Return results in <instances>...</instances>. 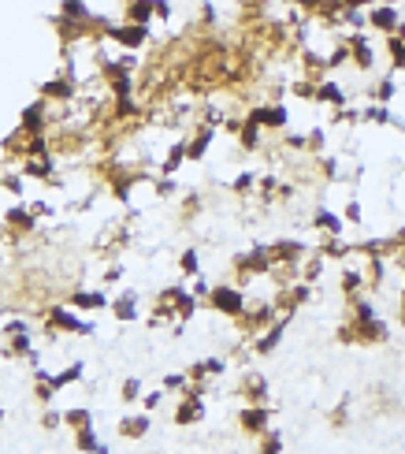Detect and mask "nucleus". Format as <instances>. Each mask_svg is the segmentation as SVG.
Wrapping results in <instances>:
<instances>
[{
    "label": "nucleus",
    "instance_id": "44",
    "mask_svg": "<svg viewBox=\"0 0 405 454\" xmlns=\"http://www.w3.org/2000/svg\"><path fill=\"white\" fill-rule=\"evenodd\" d=\"M60 425H63V413L48 406V410L41 413V428H48V432H53V428H60Z\"/></svg>",
    "mask_w": 405,
    "mask_h": 454
},
{
    "label": "nucleus",
    "instance_id": "21",
    "mask_svg": "<svg viewBox=\"0 0 405 454\" xmlns=\"http://www.w3.org/2000/svg\"><path fill=\"white\" fill-rule=\"evenodd\" d=\"M309 227L320 235H346V216H338L331 213V208H313V216H309Z\"/></svg>",
    "mask_w": 405,
    "mask_h": 454
},
{
    "label": "nucleus",
    "instance_id": "38",
    "mask_svg": "<svg viewBox=\"0 0 405 454\" xmlns=\"http://www.w3.org/2000/svg\"><path fill=\"white\" fill-rule=\"evenodd\" d=\"M328 138H331V127H313L309 131V153H323L328 149Z\"/></svg>",
    "mask_w": 405,
    "mask_h": 454
},
{
    "label": "nucleus",
    "instance_id": "47",
    "mask_svg": "<svg viewBox=\"0 0 405 454\" xmlns=\"http://www.w3.org/2000/svg\"><path fill=\"white\" fill-rule=\"evenodd\" d=\"M342 4H346V8H364V11H368L372 4H379V0H342Z\"/></svg>",
    "mask_w": 405,
    "mask_h": 454
},
{
    "label": "nucleus",
    "instance_id": "51",
    "mask_svg": "<svg viewBox=\"0 0 405 454\" xmlns=\"http://www.w3.org/2000/svg\"><path fill=\"white\" fill-rule=\"evenodd\" d=\"M401 287H405V261H401Z\"/></svg>",
    "mask_w": 405,
    "mask_h": 454
},
{
    "label": "nucleus",
    "instance_id": "3",
    "mask_svg": "<svg viewBox=\"0 0 405 454\" xmlns=\"http://www.w3.org/2000/svg\"><path fill=\"white\" fill-rule=\"evenodd\" d=\"M246 120L261 123L268 134H283L290 127V108L283 101H253V105H246Z\"/></svg>",
    "mask_w": 405,
    "mask_h": 454
},
{
    "label": "nucleus",
    "instance_id": "30",
    "mask_svg": "<svg viewBox=\"0 0 405 454\" xmlns=\"http://www.w3.org/2000/svg\"><path fill=\"white\" fill-rule=\"evenodd\" d=\"M75 447H78V450H108V443H104V440H97L93 425L75 428Z\"/></svg>",
    "mask_w": 405,
    "mask_h": 454
},
{
    "label": "nucleus",
    "instance_id": "35",
    "mask_svg": "<svg viewBox=\"0 0 405 454\" xmlns=\"http://www.w3.org/2000/svg\"><path fill=\"white\" fill-rule=\"evenodd\" d=\"M256 450H261V454H283V450H286V440H283V432L268 428V432L261 435V443H256Z\"/></svg>",
    "mask_w": 405,
    "mask_h": 454
},
{
    "label": "nucleus",
    "instance_id": "29",
    "mask_svg": "<svg viewBox=\"0 0 405 454\" xmlns=\"http://www.w3.org/2000/svg\"><path fill=\"white\" fill-rule=\"evenodd\" d=\"M394 93H398L394 75H383V78H376V83L368 86V97H372V101H379V105H391V101H394Z\"/></svg>",
    "mask_w": 405,
    "mask_h": 454
},
{
    "label": "nucleus",
    "instance_id": "16",
    "mask_svg": "<svg viewBox=\"0 0 405 454\" xmlns=\"http://www.w3.org/2000/svg\"><path fill=\"white\" fill-rule=\"evenodd\" d=\"M338 290H342L346 298H357L368 290V265H350L342 261V283H338Z\"/></svg>",
    "mask_w": 405,
    "mask_h": 454
},
{
    "label": "nucleus",
    "instance_id": "24",
    "mask_svg": "<svg viewBox=\"0 0 405 454\" xmlns=\"http://www.w3.org/2000/svg\"><path fill=\"white\" fill-rule=\"evenodd\" d=\"M86 376V361H71L68 369H60V372H48L45 369V380L56 387V391H63V387H71V384H78Z\"/></svg>",
    "mask_w": 405,
    "mask_h": 454
},
{
    "label": "nucleus",
    "instance_id": "39",
    "mask_svg": "<svg viewBox=\"0 0 405 454\" xmlns=\"http://www.w3.org/2000/svg\"><path fill=\"white\" fill-rule=\"evenodd\" d=\"M160 384H164V391H179V395H183V391H186V387H190L193 380L186 376V372H168V376L160 380Z\"/></svg>",
    "mask_w": 405,
    "mask_h": 454
},
{
    "label": "nucleus",
    "instance_id": "17",
    "mask_svg": "<svg viewBox=\"0 0 405 454\" xmlns=\"http://www.w3.org/2000/svg\"><path fill=\"white\" fill-rule=\"evenodd\" d=\"M227 369H231V361H227V358H198V361L186 369V376L193 384H208V380H220Z\"/></svg>",
    "mask_w": 405,
    "mask_h": 454
},
{
    "label": "nucleus",
    "instance_id": "22",
    "mask_svg": "<svg viewBox=\"0 0 405 454\" xmlns=\"http://www.w3.org/2000/svg\"><path fill=\"white\" fill-rule=\"evenodd\" d=\"M238 395H242V402H268V380H264V372H242Z\"/></svg>",
    "mask_w": 405,
    "mask_h": 454
},
{
    "label": "nucleus",
    "instance_id": "25",
    "mask_svg": "<svg viewBox=\"0 0 405 454\" xmlns=\"http://www.w3.org/2000/svg\"><path fill=\"white\" fill-rule=\"evenodd\" d=\"M383 53L391 56V68H387V75H401L405 71V38L387 34L383 38Z\"/></svg>",
    "mask_w": 405,
    "mask_h": 454
},
{
    "label": "nucleus",
    "instance_id": "31",
    "mask_svg": "<svg viewBox=\"0 0 405 454\" xmlns=\"http://www.w3.org/2000/svg\"><path fill=\"white\" fill-rule=\"evenodd\" d=\"M153 194H156V198H179V179H175V175H153Z\"/></svg>",
    "mask_w": 405,
    "mask_h": 454
},
{
    "label": "nucleus",
    "instance_id": "41",
    "mask_svg": "<svg viewBox=\"0 0 405 454\" xmlns=\"http://www.w3.org/2000/svg\"><path fill=\"white\" fill-rule=\"evenodd\" d=\"M342 216H346V223L361 227V223H364V208H361V201H357V198H350L346 208H342Z\"/></svg>",
    "mask_w": 405,
    "mask_h": 454
},
{
    "label": "nucleus",
    "instance_id": "9",
    "mask_svg": "<svg viewBox=\"0 0 405 454\" xmlns=\"http://www.w3.org/2000/svg\"><path fill=\"white\" fill-rule=\"evenodd\" d=\"M108 302H112V295L101 290V287H75L68 295V305L78 310V313H104Z\"/></svg>",
    "mask_w": 405,
    "mask_h": 454
},
{
    "label": "nucleus",
    "instance_id": "46",
    "mask_svg": "<svg viewBox=\"0 0 405 454\" xmlns=\"http://www.w3.org/2000/svg\"><path fill=\"white\" fill-rule=\"evenodd\" d=\"M156 19H160V23L171 19V0H156Z\"/></svg>",
    "mask_w": 405,
    "mask_h": 454
},
{
    "label": "nucleus",
    "instance_id": "15",
    "mask_svg": "<svg viewBox=\"0 0 405 454\" xmlns=\"http://www.w3.org/2000/svg\"><path fill=\"white\" fill-rule=\"evenodd\" d=\"M401 23V15H398V4H372L368 8V30H376V34H394Z\"/></svg>",
    "mask_w": 405,
    "mask_h": 454
},
{
    "label": "nucleus",
    "instance_id": "49",
    "mask_svg": "<svg viewBox=\"0 0 405 454\" xmlns=\"http://www.w3.org/2000/svg\"><path fill=\"white\" fill-rule=\"evenodd\" d=\"M394 34H398V38H405V19L398 23V30H394Z\"/></svg>",
    "mask_w": 405,
    "mask_h": 454
},
{
    "label": "nucleus",
    "instance_id": "20",
    "mask_svg": "<svg viewBox=\"0 0 405 454\" xmlns=\"http://www.w3.org/2000/svg\"><path fill=\"white\" fill-rule=\"evenodd\" d=\"M264 127L261 123H253V120H242V127H238V134H234V142H238V149L242 153H261L264 149Z\"/></svg>",
    "mask_w": 405,
    "mask_h": 454
},
{
    "label": "nucleus",
    "instance_id": "7",
    "mask_svg": "<svg viewBox=\"0 0 405 454\" xmlns=\"http://www.w3.org/2000/svg\"><path fill=\"white\" fill-rule=\"evenodd\" d=\"M268 246H271V257H275V268H301L305 253H313V246L301 242V238H275Z\"/></svg>",
    "mask_w": 405,
    "mask_h": 454
},
{
    "label": "nucleus",
    "instance_id": "43",
    "mask_svg": "<svg viewBox=\"0 0 405 454\" xmlns=\"http://www.w3.org/2000/svg\"><path fill=\"white\" fill-rule=\"evenodd\" d=\"M190 290H193V295H198V298L205 302V298H208V290H212V283L205 280V272H198V275H193V283H190Z\"/></svg>",
    "mask_w": 405,
    "mask_h": 454
},
{
    "label": "nucleus",
    "instance_id": "18",
    "mask_svg": "<svg viewBox=\"0 0 405 454\" xmlns=\"http://www.w3.org/2000/svg\"><path fill=\"white\" fill-rule=\"evenodd\" d=\"M108 310H112V317H116L119 324H134L141 317V310H138V290H119V295H112Z\"/></svg>",
    "mask_w": 405,
    "mask_h": 454
},
{
    "label": "nucleus",
    "instance_id": "5",
    "mask_svg": "<svg viewBox=\"0 0 405 454\" xmlns=\"http://www.w3.org/2000/svg\"><path fill=\"white\" fill-rule=\"evenodd\" d=\"M290 320H294V313H279V317L268 324V328H261V332L249 339V354H253V358H268V354L279 350L283 335H286V328H290Z\"/></svg>",
    "mask_w": 405,
    "mask_h": 454
},
{
    "label": "nucleus",
    "instance_id": "33",
    "mask_svg": "<svg viewBox=\"0 0 405 454\" xmlns=\"http://www.w3.org/2000/svg\"><path fill=\"white\" fill-rule=\"evenodd\" d=\"M63 425H68V428H86V425H93V410H90V406H71V410H63Z\"/></svg>",
    "mask_w": 405,
    "mask_h": 454
},
{
    "label": "nucleus",
    "instance_id": "23",
    "mask_svg": "<svg viewBox=\"0 0 405 454\" xmlns=\"http://www.w3.org/2000/svg\"><path fill=\"white\" fill-rule=\"evenodd\" d=\"M123 19L138 23V26H149L156 19V0H126V4H123Z\"/></svg>",
    "mask_w": 405,
    "mask_h": 454
},
{
    "label": "nucleus",
    "instance_id": "45",
    "mask_svg": "<svg viewBox=\"0 0 405 454\" xmlns=\"http://www.w3.org/2000/svg\"><path fill=\"white\" fill-rule=\"evenodd\" d=\"M123 275H126V268H123V265H108V268H104V287H116V283L123 280Z\"/></svg>",
    "mask_w": 405,
    "mask_h": 454
},
{
    "label": "nucleus",
    "instance_id": "10",
    "mask_svg": "<svg viewBox=\"0 0 405 454\" xmlns=\"http://www.w3.org/2000/svg\"><path fill=\"white\" fill-rule=\"evenodd\" d=\"M350 324V320H346ZM350 332H353V343H361V347H376V343H387L391 339V324H387L379 313L376 317H368L361 324H350Z\"/></svg>",
    "mask_w": 405,
    "mask_h": 454
},
{
    "label": "nucleus",
    "instance_id": "26",
    "mask_svg": "<svg viewBox=\"0 0 405 454\" xmlns=\"http://www.w3.org/2000/svg\"><path fill=\"white\" fill-rule=\"evenodd\" d=\"M361 123H379V127H391V123H394V112H391V105L368 101V105L361 108Z\"/></svg>",
    "mask_w": 405,
    "mask_h": 454
},
{
    "label": "nucleus",
    "instance_id": "36",
    "mask_svg": "<svg viewBox=\"0 0 405 454\" xmlns=\"http://www.w3.org/2000/svg\"><path fill=\"white\" fill-rule=\"evenodd\" d=\"M141 391H145V384H141V376H126V380H123V387H119V398L126 402V406H138V398H141Z\"/></svg>",
    "mask_w": 405,
    "mask_h": 454
},
{
    "label": "nucleus",
    "instance_id": "12",
    "mask_svg": "<svg viewBox=\"0 0 405 454\" xmlns=\"http://www.w3.org/2000/svg\"><path fill=\"white\" fill-rule=\"evenodd\" d=\"M75 93H78V78H71L68 71H60L56 78L41 83V97H45V101H53V105H68V101H75Z\"/></svg>",
    "mask_w": 405,
    "mask_h": 454
},
{
    "label": "nucleus",
    "instance_id": "37",
    "mask_svg": "<svg viewBox=\"0 0 405 454\" xmlns=\"http://www.w3.org/2000/svg\"><path fill=\"white\" fill-rule=\"evenodd\" d=\"M279 145L290 153H309V134H279Z\"/></svg>",
    "mask_w": 405,
    "mask_h": 454
},
{
    "label": "nucleus",
    "instance_id": "6",
    "mask_svg": "<svg viewBox=\"0 0 405 454\" xmlns=\"http://www.w3.org/2000/svg\"><path fill=\"white\" fill-rule=\"evenodd\" d=\"M271 413H275V406H264V402H246V406L238 410V428L246 432V435H261L271 428Z\"/></svg>",
    "mask_w": 405,
    "mask_h": 454
},
{
    "label": "nucleus",
    "instance_id": "27",
    "mask_svg": "<svg viewBox=\"0 0 405 454\" xmlns=\"http://www.w3.org/2000/svg\"><path fill=\"white\" fill-rule=\"evenodd\" d=\"M60 19H68V23H86L90 26V4H86V0H63V4H60Z\"/></svg>",
    "mask_w": 405,
    "mask_h": 454
},
{
    "label": "nucleus",
    "instance_id": "34",
    "mask_svg": "<svg viewBox=\"0 0 405 454\" xmlns=\"http://www.w3.org/2000/svg\"><path fill=\"white\" fill-rule=\"evenodd\" d=\"M256 175L261 171H242L231 179V194H238V198H249V194H256Z\"/></svg>",
    "mask_w": 405,
    "mask_h": 454
},
{
    "label": "nucleus",
    "instance_id": "13",
    "mask_svg": "<svg viewBox=\"0 0 405 454\" xmlns=\"http://www.w3.org/2000/svg\"><path fill=\"white\" fill-rule=\"evenodd\" d=\"M313 105H323V108H342V105H350V90L338 83V78H331V75H323V78H316V101Z\"/></svg>",
    "mask_w": 405,
    "mask_h": 454
},
{
    "label": "nucleus",
    "instance_id": "8",
    "mask_svg": "<svg viewBox=\"0 0 405 454\" xmlns=\"http://www.w3.org/2000/svg\"><path fill=\"white\" fill-rule=\"evenodd\" d=\"M346 45H350V63L357 71H372L376 68V45H372V38L364 34V30H346Z\"/></svg>",
    "mask_w": 405,
    "mask_h": 454
},
{
    "label": "nucleus",
    "instance_id": "42",
    "mask_svg": "<svg viewBox=\"0 0 405 454\" xmlns=\"http://www.w3.org/2000/svg\"><path fill=\"white\" fill-rule=\"evenodd\" d=\"M23 332H30V320H23V317H15V320H8L4 328H0V335H23Z\"/></svg>",
    "mask_w": 405,
    "mask_h": 454
},
{
    "label": "nucleus",
    "instance_id": "2",
    "mask_svg": "<svg viewBox=\"0 0 405 454\" xmlns=\"http://www.w3.org/2000/svg\"><path fill=\"white\" fill-rule=\"evenodd\" d=\"M45 332L60 339V335H93V320L78 317V310H71V305H48L45 310Z\"/></svg>",
    "mask_w": 405,
    "mask_h": 454
},
{
    "label": "nucleus",
    "instance_id": "48",
    "mask_svg": "<svg viewBox=\"0 0 405 454\" xmlns=\"http://www.w3.org/2000/svg\"><path fill=\"white\" fill-rule=\"evenodd\" d=\"M401 324H405V287H401V317H398Z\"/></svg>",
    "mask_w": 405,
    "mask_h": 454
},
{
    "label": "nucleus",
    "instance_id": "28",
    "mask_svg": "<svg viewBox=\"0 0 405 454\" xmlns=\"http://www.w3.org/2000/svg\"><path fill=\"white\" fill-rule=\"evenodd\" d=\"M316 175H320L323 183H338V179H342V160L316 153Z\"/></svg>",
    "mask_w": 405,
    "mask_h": 454
},
{
    "label": "nucleus",
    "instance_id": "14",
    "mask_svg": "<svg viewBox=\"0 0 405 454\" xmlns=\"http://www.w3.org/2000/svg\"><path fill=\"white\" fill-rule=\"evenodd\" d=\"M34 227H38V213L26 201H15L8 213H4V231L8 235H30Z\"/></svg>",
    "mask_w": 405,
    "mask_h": 454
},
{
    "label": "nucleus",
    "instance_id": "11",
    "mask_svg": "<svg viewBox=\"0 0 405 454\" xmlns=\"http://www.w3.org/2000/svg\"><path fill=\"white\" fill-rule=\"evenodd\" d=\"M216 134H220V127H212V123H198V127H193V134H186V160H190V164H201L205 153L212 149Z\"/></svg>",
    "mask_w": 405,
    "mask_h": 454
},
{
    "label": "nucleus",
    "instance_id": "32",
    "mask_svg": "<svg viewBox=\"0 0 405 454\" xmlns=\"http://www.w3.org/2000/svg\"><path fill=\"white\" fill-rule=\"evenodd\" d=\"M179 272L186 275V280H193V275L201 272V250L198 246H190V250L179 253Z\"/></svg>",
    "mask_w": 405,
    "mask_h": 454
},
{
    "label": "nucleus",
    "instance_id": "40",
    "mask_svg": "<svg viewBox=\"0 0 405 454\" xmlns=\"http://www.w3.org/2000/svg\"><path fill=\"white\" fill-rule=\"evenodd\" d=\"M138 406H141L145 413H156L160 406H164V391H141V398H138Z\"/></svg>",
    "mask_w": 405,
    "mask_h": 454
},
{
    "label": "nucleus",
    "instance_id": "4",
    "mask_svg": "<svg viewBox=\"0 0 405 454\" xmlns=\"http://www.w3.org/2000/svg\"><path fill=\"white\" fill-rule=\"evenodd\" d=\"M149 38H153L149 26H138V23H126V19L112 23V30H104V41L123 48V53H141V48L149 45Z\"/></svg>",
    "mask_w": 405,
    "mask_h": 454
},
{
    "label": "nucleus",
    "instance_id": "19",
    "mask_svg": "<svg viewBox=\"0 0 405 454\" xmlns=\"http://www.w3.org/2000/svg\"><path fill=\"white\" fill-rule=\"evenodd\" d=\"M116 432L123 435V440H145V435L153 432V417L149 413H123L119 417V425H116Z\"/></svg>",
    "mask_w": 405,
    "mask_h": 454
},
{
    "label": "nucleus",
    "instance_id": "1",
    "mask_svg": "<svg viewBox=\"0 0 405 454\" xmlns=\"http://www.w3.org/2000/svg\"><path fill=\"white\" fill-rule=\"evenodd\" d=\"M205 305L212 313L227 317V320H238L242 313H246V305H249V295H246V287H238V283H212Z\"/></svg>",
    "mask_w": 405,
    "mask_h": 454
},
{
    "label": "nucleus",
    "instance_id": "50",
    "mask_svg": "<svg viewBox=\"0 0 405 454\" xmlns=\"http://www.w3.org/2000/svg\"><path fill=\"white\" fill-rule=\"evenodd\" d=\"M379 4H401V0H379Z\"/></svg>",
    "mask_w": 405,
    "mask_h": 454
}]
</instances>
